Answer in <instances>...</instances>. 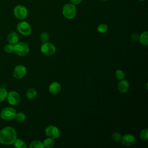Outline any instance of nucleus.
Returning a JSON list of instances; mask_svg holds the SVG:
<instances>
[{
	"mask_svg": "<svg viewBox=\"0 0 148 148\" xmlns=\"http://www.w3.org/2000/svg\"><path fill=\"white\" fill-rule=\"evenodd\" d=\"M17 139L16 130L11 127H6L0 131V142L3 145L13 144Z\"/></svg>",
	"mask_w": 148,
	"mask_h": 148,
	"instance_id": "nucleus-1",
	"label": "nucleus"
},
{
	"mask_svg": "<svg viewBox=\"0 0 148 148\" xmlns=\"http://www.w3.org/2000/svg\"><path fill=\"white\" fill-rule=\"evenodd\" d=\"M62 14L68 19L73 18L76 14V9L74 5L72 3H67L62 8Z\"/></svg>",
	"mask_w": 148,
	"mask_h": 148,
	"instance_id": "nucleus-2",
	"label": "nucleus"
},
{
	"mask_svg": "<svg viewBox=\"0 0 148 148\" xmlns=\"http://www.w3.org/2000/svg\"><path fill=\"white\" fill-rule=\"evenodd\" d=\"M14 51L19 56H25L29 51V46L24 42H17L14 46Z\"/></svg>",
	"mask_w": 148,
	"mask_h": 148,
	"instance_id": "nucleus-3",
	"label": "nucleus"
},
{
	"mask_svg": "<svg viewBox=\"0 0 148 148\" xmlns=\"http://www.w3.org/2000/svg\"><path fill=\"white\" fill-rule=\"evenodd\" d=\"M16 114V110L11 107H7L3 109L1 112V117L2 119L9 121L14 118Z\"/></svg>",
	"mask_w": 148,
	"mask_h": 148,
	"instance_id": "nucleus-4",
	"label": "nucleus"
},
{
	"mask_svg": "<svg viewBox=\"0 0 148 148\" xmlns=\"http://www.w3.org/2000/svg\"><path fill=\"white\" fill-rule=\"evenodd\" d=\"M14 14L16 18L20 20L25 18L28 15L27 8L23 5H17L14 9Z\"/></svg>",
	"mask_w": 148,
	"mask_h": 148,
	"instance_id": "nucleus-5",
	"label": "nucleus"
},
{
	"mask_svg": "<svg viewBox=\"0 0 148 148\" xmlns=\"http://www.w3.org/2000/svg\"><path fill=\"white\" fill-rule=\"evenodd\" d=\"M17 31L23 35H29L31 33L32 28L29 23L26 21H21L17 24Z\"/></svg>",
	"mask_w": 148,
	"mask_h": 148,
	"instance_id": "nucleus-6",
	"label": "nucleus"
},
{
	"mask_svg": "<svg viewBox=\"0 0 148 148\" xmlns=\"http://www.w3.org/2000/svg\"><path fill=\"white\" fill-rule=\"evenodd\" d=\"M41 51L46 56H52L56 51V48L55 46L49 42L43 43V44L41 46L40 48Z\"/></svg>",
	"mask_w": 148,
	"mask_h": 148,
	"instance_id": "nucleus-7",
	"label": "nucleus"
},
{
	"mask_svg": "<svg viewBox=\"0 0 148 148\" xmlns=\"http://www.w3.org/2000/svg\"><path fill=\"white\" fill-rule=\"evenodd\" d=\"M46 135L51 138L56 139L60 136V132L57 127L53 125L48 126L45 130Z\"/></svg>",
	"mask_w": 148,
	"mask_h": 148,
	"instance_id": "nucleus-8",
	"label": "nucleus"
},
{
	"mask_svg": "<svg viewBox=\"0 0 148 148\" xmlns=\"http://www.w3.org/2000/svg\"><path fill=\"white\" fill-rule=\"evenodd\" d=\"M7 98L9 103L12 105H17L20 102V95L17 92L14 91L8 93Z\"/></svg>",
	"mask_w": 148,
	"mask_h": 148,
	"instance_id": "nucleus-9",
	"label": "nucleus"
},
{
	"mask_svg": "<svg viewBox=\"0 0 148 148\" xmlns=\"http://www.w3.org/2000/svg\"><path fill=\"white\" fill-rule=\"evenodd\" d=\"M26 72V68L22 65H18L14 68L13 75L16 79H21L25 75Z\"/></svg>",
	"mask_w": 148,
	"mask_h": 148,
	"instance_id": "nucleus-10",
	"label": "nucleus"
},
{
	"mask_svg": "<svg viewBox=\"0 0 148 148\" xmlns=\"http://www.w3.org/2000/svg\"><path fill=\"white\" fill-rule=\"evenodd\" d=\"M121 141L123 145L126 146H130L132 145L135 143V138L133 135L127 134L121 137Z\"/></svg>",
	"mask_w": 148,
	"mask_h": 148,
	"instance_id": "nucleus-11",
	"label": "nucleus"
},
{
	"mask_svg": "<svg viewBox=\"0 0 148 148\" xmlns=\"http://www.w3.org/2000/svg\"><path fill=\"white\" fill-rule=\"evenodd\" d=\"M61 89V85L56 82H53L49 86V91L51 94L53 95L58 94Z\"/></svg>",
	"mask_w": 148,
	"mask_h": 148,
	"instance_id": "nucleus-12",
	"label": "nucleus"
},
{
	"mask_svg": "<svg viewBox=\"0 0 148 148\" xmlns=\"http://www.w3.org/2000/svg\"><path fill=\"white\" fill-rule=\"evenodd\" d=\"M129 88V83L127 80L124 79H121L118 84L119 90L123 93L126 92Z\"/></svg>",
	"mask_w": 148,
	"mask_h": 148,
	"instance_id": "nucleus-13",
	"label": "nucleus"
},
{
	"mask_svg": "<svg viewBox=\"0 0 148 148\" xmlns=\"http://www.w3.org/2000/svg\"><path fill=\"white\" fill-rule=\"evenodd\" d=\"M7 39L8 42L10 44H12V45L16 44L18 41V35L16 32L12 31L8 34Z\"/></svg>",
	"mask_w": 148,
	"mask_h": 148,
	"instance_id": "nucleus-14",
	"label": "nucleus"
},
{
	"mask_svg": "<svg viewBox=\"0 0 148 148\" xmlns=\"http://www.w3.org/2000/svg\"><path fill=\"white\" fill-rule=\"evenodd\" d=\"M139 42L144 45V46H147L148 45V32L145 31L141 34L140 35H139Z\"/></svg>",
	"mask_w": 148,
	"mask_h": 148,
	"instance_id": "nucleus-15",
	"label": "nucleus"
},
{
	"mask_svg": "<svg viewBox=\"0 0 148 148\" xmlns=\"http://www.w3.org/2000/svg\"><path fill=\"white\" fill-rule=\"evenodd\" d=\"M37 95V91L35 88H31L28 89L26 92V97L27 98L32 99H34Z\"/></svg>",
	"mask_w": 148,
	"mask_h": 148,
	"instance_id": "nucleus-16",
	"label": "nucleus"
},
{
	"mask_svg": "<svg viewBox=\"0 0 148 148\" xmlns=\"http://www.w3.org/2000/svg\"><path fill=\"white\" fill-rule=\"evenodd\" d=\"M43 144L44 147H46L47 148H51L54 145L55 142H54V140L53 138L49 137V138L46 139L43 141Z\"/></svg>",
	"mask_w": 148,
	"mask_h": 148,
	"instance_id": "nucleus-17",
	"label": "nucleus"
},
{
	"mask_svg": "<svg viewBox=\"0 0 148 148\" xmlns=\"http://www.w3.org/2000/svg\"><path fill=\"white\" fill-rule=\"evenodd\" d=\"M14 146L16 148H26L27 145L24 141L20 139H16L14 141Z\"/></svg>",
	"mask_w": 148,
	"mask_h": 148,
	"instance_id": "nucleus-18",
	"label": "nucleus"
},
{
	"mask_svg": "<svg viewBox=\"0 0 148 148\" xmlns=\"http://www.w3.org/2000/svg\"><path fill=\"white\" fill-rule=\"evenodd\" d=\"M14 118L17 122L22 123L25 121V120L26 119V116L24 113H23L22 112H18V113L16 114Z\"/></svg>",
	"mask_w": 148,
	"mask_h": 148,
	"instance_id": "nucleus-19",
	"label": "nucleus"
},
{
	"mask_svg": "<svg viewBox=\"0 0 148 148\" xmlns=\"http://www.w3.org/2000/svg\"><path fill=\"white\" fill-rule=\"evenodd\" d=\"M30 148H43L44 146L42 142L39 140H34L29 145Z\"/></svg>",
	"mask_w": 148,
	"mask_h": 148,
	"instance_id": "nucleus-20",
	"label": "nucleus"
},
{
	"mask_svg": "<svg viewBox=\"0 0 148 148\" xmlns=\"http://www.w3.org/2000/svg\"><path fill=\"white\" fill-rule=\"evenodd\" d=\"M139 136L141 139L144 140H148V130L147 128L142 130L139 134Z\"/></svg>",
	"mask_w": 148,
	"mask_h": 148,
	"instance_id": "nucleus-21",
	"label": "nucleus"
},
{
	"mask_svg": "<svg viewBox=\"0 0 148 148\" xmlns=\"http://www.w3.org/2000/svg\"><path fill=\"white\" fill-rule=\"evenodd\" d=\"M8 95L7 90L4 88H0V102L4 101Z\"/></svg>",
	"mask_w": 148,
	"mask_h": 148,
	"instance_id": "nucleus-22",
	"label": "nucleus"
},
{
	"mask_svg": "<svg viewBox=\"0 0 148 148\" xmlns=\"http://www.w3.org/2000/svg\"><path fill=\"white\" fill-rule=\"evenodd\" d=\"M108 25L106 24H101L98 25V27L97 28V31L99 33L103 34V33L106 32L108 31Z\"/></svg>",
	"mask_w": 148,
	"mask_h": 148,
	"instance_id": "nucleus-23",
	"label": "nucleus"
},
{
	"mask_svg": "<svg viewBox=\"0 0 148 148\" xmlns=\"http://www.w3.org/2000/svg\"><path fill=\"white\" fill-rule=\"evenodd\" d=\"M49 39V34L47 32H42L40 34V40L43 43H45V42H48Z\"/></svg>",
	"mask_w": 148,
	"mask_h": 148,
	"instance_id": "nucleus-24",
	"label": "nucleus"
},
{
	"mask_svg": "<svg viewBox=\"0 0 148 148\" xmlns=\"http://www.w3.org/2000/svg\"><path fill=\"white\" fill-rule=\"evenodd\" d=\"M115 76H116V77L117 79L121 80V79H123L124 78L125 73L122 70L119 69V70L116 71V72L115 73Z\"/></svg>",
	"mask_w": 148,
	"mask_h": 148,
	"instance_id": "nucleus-25",
	"label": "nucleus"
},
{
	"mask_svg": "<svg viewBox=\"0 0 148 148\" xmlns=\"http://www.w3.org/2000/svg\"><path fill=\"white\" fill-rule=\"evenodd\" d=\"M4 50L6 53H11L14 51V46L12 44H8L6 45L4 47Z\"/></svg>",
	"mask_w": 148,
	"mask_h": 148,
	"instance_id": "nucleus-26",
	"label": "nucleus"
},
{
	"mask_svg": "<svg viewBox=\"0 0 148 148\" xmlns=\"http://www.w3.org/2000/svg\"><path fill=\"white\" fill-rule=\"evenodd\" d=\"M112 136V138L113 139V140H115V141H120L121 140V135L120 133L119 132H114L111 135Z\"/></svg>",
	"mask_w": 148,
	"mask_h": 148,
	"instance_id": "nucleus-27",
	"label": "nucleus"
},
{
	"mask_svg": "<svg viewBox=\"0 0 148 148\" xmlns=\"http://www.w3.org/2000/svg\"><path fill=\"white\" fill-rule=\"evenodd\" d=\"M139 35L136 34V33H134L131 35V39L133 40H135V41H136L139 39Z\"/></svg>",
	"mask_w": 148,
	"mask_h": 148,
	"instance_id": "nucleus-28",
	"label": "nucleus"
},
{
	"mask_svg": "<svg viewBox=\"0 0 148 148\" xmlns=\"http://www.w3.org/2000/svg\"><path fill=\"white\" fill-rule=\"evenodd\" d=\"M82 0H70L71 3L76 5H78L80 4L82 2Z\"/></svg>",
	"mask_w": 148,
	"mask_h": 148,
	"instance_id": "nucleus-29",
	"label": "nucleus"
},
{
	"mask_svg": "<svg viewBox=\"0 0 148 148\" xmlns=\"http://www.w3.org/2000/svg\"><path fill=\"white\" fill-rule=\"evenodd\" d=\"M138 1H144L145 0H138Z\"/></svg>",
	"mask_w": 148,
	"mask_h": 148,
	"instance_id": "nucleus-30",
	"label": "nucleus"
},
{
	"mask_svg": "<svg viewBox=\"0 0 148 148\" xmlns=\"http://www.w3.org/2000/svg\"><path fill=\"white\" fill-rule=\"evenodd\" d=\"M101 1H108V0H101Z\"/></svg>",
	"mask_w": 148,
	"mask_h": 148,
	"instance_id": "nucleus-31",
	"label": "nucleus"
}]
</instances>
